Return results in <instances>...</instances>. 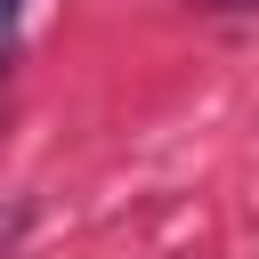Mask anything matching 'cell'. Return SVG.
<instances>
[{
  "instance_id": "obj_2",
  "label": "cell",
  "mask_w": 259,
  "mask_h": 259,
  "mask_svg": "<svg viewBox=\"0 0 259 259\" xmlns=\"http://www.w3.org/2000/svg\"><path fill=\"white\" fill-rule=\"evenodd\" d=\"M194 8H259V0H194Z\"/></svg>"
},
{
  "instance_id": "obj_1",
  "label": "cell",
  "mask_w": 259,
  "mask_h": 259,
  "mask_svg": "<svg viewBox=\"0 0 259 259\" xmlns=\"http://www.w3.org/2000/svg\"><path fill=\"white\" fill-rule=\"evenodd\" d=\"M16 24H24V0H0V73L16 65Z\"/></svg>"
}]
</instances>
